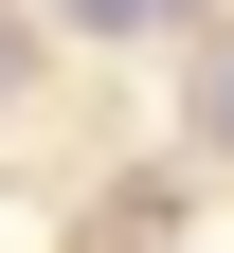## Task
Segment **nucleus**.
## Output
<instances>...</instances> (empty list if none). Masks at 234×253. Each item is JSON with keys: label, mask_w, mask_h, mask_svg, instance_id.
<instances>
[{"label": "nucleus", "mask_w": 234, "mask_h": 253, "mask_svg": "<svg viewBox=\"0 0 234 253\" xmlns=\"http://www.w3.org/2000/svg\"><path fill=\"white\" fill-rule=\"evenodd\" d=\"M180 0H72V37H162Z\"/></svg>", "instance_id": "1"}]
</instances>
